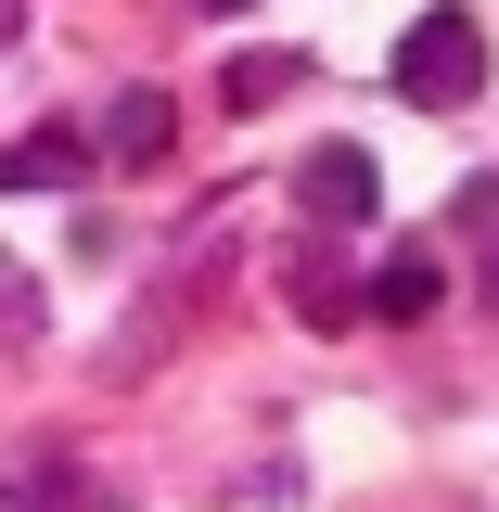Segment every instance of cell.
Masks as SVG:
<instances>
[{"label":"cell","instance_id":"obj_1","mask_svg":"<svg viewBox=\"0 0 499 512\" xmlns=\"http://www.w3.org/2000/svg\"><path fill=\"white\" fill-rule=\"evenodd\" d=\"M397 103H423V116H448V103H474V77H487V26L461 13V0H436L410 39H397Z\"/></svg>","mask_w":499,"mask_h":512},{"label":"cell","instance_id":"obj_2","mask_svg":"<svg viewBox=\"0 0 499 512\" xmlns=\"http://www.w3.org/2000/svg\"><path fill=\"white\" fill-rule=\"evenodd\" d=\"M295 192H308V218H333V231H372L384 218V180H372L359 141H320L308 167H295Z\"/></svg>","mask_w":499,"mask_h":512},{"label":"cell","instance_id":"obj_3","mask_svg":"<svg viewBox=\"0 0 499 512\" xmlns=\"http://www.w3.org/2000/svg\"><path fill=\"white\" fill-rule=\"evenodd\" d=\"M64 180H90V128H26L0 154V192H64Z\"/></svg>","mask_w":499,"mask_h":512},{"label":"cell","instance_id":"obj_4","mask_svg":"<svg viewBox=\"0 0 499 512\" xmlns=\"http://www.w3.org/2000/svg\"><path fill=\"white\" fill-rule=\"evenodd\" d=\"M167 141H180V116H167V90H128L116 116H103V154H116V167H154Z\"/></svg>","mask_w":499,"mask_h":512},{"label":"cell","instance_id":"obj_5","mask_svg":"<svg viewBox=\"0 0 499 512\" xmlns=\"http://www.w3.org/2000/svg\"><path fill=\"white\" fill-rule=\"evenodd\" d=\"M436 295H448V282H436V256H423V244H397V256L372 269V295H359V308H372V320H423Z\"/></svg>","mask_w":499,"mask_h":512},{"label":"cell","instance_id":"obj_6","mask_svg":"<svg viewBox=\"0 0 499 512\" xmlns=\"http://www.w3.org/2000/svg\"><path fill=\"white\" fill-rule=\"evenodd\" d=\"M282 77H295V52H244V64H231V116H256V103H282Z\"/></svg>","mask_w":499,"mask_h":512},{"label":"cell","instance_id":"obj_7","mask_svg":"<svg viewBox=\"0 0 499 512\" xmlns=\"http://www.w3.org/2000/svg\"><path fill=\"white\" fill-rule=\"evenodd\" d=\"M295 308H308L320 333H346V320H359V295H346V282H333V269H295Z\"/></svg>","mask_w":499,"mask_h":512},{"label":"cell","instance_id":"obj_8","mask_svg":"<svg viewBox=\"0 0 499 512\" xmlns=\"http://www.w3.org/2000/svg\"><path fill=\"white\" fill-rule=\"evenodd\" d=\"M13 39H26V0H0V52H13Z\"/></svg>","mask_w":499,"mask_h":512},{"label":"cell","instance_id":"obj_9","mask_svg":"<svg viewBox=\"0 0 499 512\" xmlns=\"http://www.w3.org/2000/svg\"><path fill=\"white\" fill-rule=\"evenodd\" d=\"M205 13H244V0H205Z\"/></svg>","mask_w":499,"mask_h":512}]
</instances>
